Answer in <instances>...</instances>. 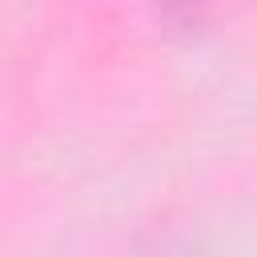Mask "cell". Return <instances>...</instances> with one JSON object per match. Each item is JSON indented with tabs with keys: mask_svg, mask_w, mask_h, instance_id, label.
Wrapping results in <instances>:
<instances>
[{
	"mask_svg": "<svg viewBox=\"0 0 257 257\" xmlns=\"http://www.w3.org/2000/svg\"><path fill=\"white\" fill-rule=\"evenodd\" d=\"M165 8H173V12H189V8H197L201 0H161Z\"/></svg>",
	"mask_w": 257,
	"mask_h": 257,
	"instance_id": "cell-1",
	"label": "cell"
}]
</instances>
